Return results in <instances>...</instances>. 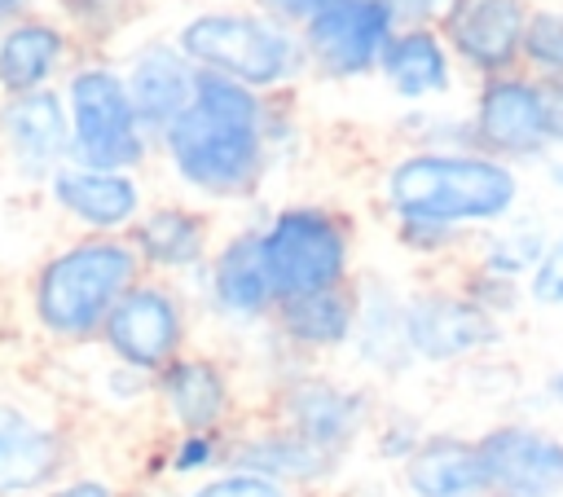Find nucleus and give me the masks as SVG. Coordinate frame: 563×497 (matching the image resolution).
<instances>
[{
  "instance_id": "obj_33",
  "label": "nucleus",
  "mask_w": 563,
  "mask_h": 497,
  "mask_svg": "<svg viewBox=\"0 0 563 497\" xmlns=\"http://www.w3.org/2000/svg\"><path fill=\"white\" fill-rule=\"evenodd\" d=\"M523 295H528V308L537 312H563V220H554L550 246L532 268V277L523 281Z\"/></svg>"
},
{
  "instance_id": "obj_16",
  "label": "nucleus",
  "mask_w": 563,
  "mask_h": 497,
  "mask_svg": "<svg viewBox=\"0 0 563 497\" xmlns=\"http://www.w3.org/2000/svg\"><path fill=\"white\" fill-rule=\"evenodd\" d=\"M167 422L176 431H224L233 413V383L220 361L180 352L150 378Z\"/></svg>"
},
{
  "instance_id": "obj_24",
  "label": "nucleus",
  "mask_w": 563,
  "mask_h": 497,
  "mask_svg": "<svg viewBox=\"0 0 563 497\" xmlns=\"http://www.w3.org/2000/svg\"><path fill=\"white\" fill-rule=\"evenodd\" d=\"M550 233H554V220L523 207L510 220L475 233L471 251H466V264H475L484 273H497V277H510V281H528L532 268L541 264L545 246H550Z\"/></svg>"
},
{
  "instance_id": "obj_40",
  "label": "nucleus",
  "mask_w": 563,
  "mask_h": 497,
  "mask_svg": "<svg viewBox=\"0 0 563 497\" xmlns=\"http://www.w3.org/2000/svg\"><path fill=\"white\" fill-rule=\"evenodd\" d=\"M541 180H545V189H550L554 198H563V150L541 163Z\"/></svg>"
},
{
  "instance_id": "obj_4",
  "label": "nucleus",
  "mask_w": 563,
  "mask_h": 497,
  "mask_svg": "<svg viewBox=\"0 0 563 497\" xmlns=\"http://www.w3.org/2000/svg\"><path fill=\"white\" fill-rule=\"evenodd\" d=\"M255 242H260V259L277 303L295 295L352 286L356 233L330 207H317V202L282 207L268 216V224L255 229Z\"/></svg>"
},
{
  "instance_id": "obj_29",
  "label": "nucleus",
  "mask_w": 563,
  "mask_h": 497,
  "mask_svg": "<svg viewBox=\"0 0 563 497\" xmlns=\"http://www.w3.org/2000/svg\"><path fill=\"white\" fill-rule=\"evenodd\" d=\"M229 466V435L224 431H176L163 453V475L172 479H207Z\"/></svg>"
},
{
  "instance_id": "obj_5",
  "label": "nucleus",
  "mask_w": 563,
  "mask_h": 497,
  "mask_svg": "<svg viewBox=\"0 0 563 497\" xmlns=\"http://www.w3.org/2000/svg\"><path fill=\"white\" fill-rule=\"evenodd\" d=\"M506 339H510V325L475 308L457 281H422L405 290V343L413 365L457 369L501 352Z\"/></svg>"
},
{
  "instance_id": "obj_18",
  "label": "nucleus",
  "mask_w": 563,
  "mask_h": 497,
  "mask_svg": "<svg viewBox=\"0 0 563 497\" xmlns=\"http://www.w3.org/2000/svg\"><path fill=\"white\" fill-rule=\"evenodd\" d=\"M202 281H207L211 308L220 317L260 321V317H273V308H277V295H273L268 273H264V259H260L255 229L233 233L229 242H220L211 251V259L202 264Z\"/></svg>"
},
{
  "instance_id": "obj_10",
  "label": "nucleus",
  "mask_w": 563,
  "mask_h": 497,
  "mask_svg": "<svg viewBox=\"0 0 563 497\" xmlns=\"http://www.w3.org/2000/svg\"><path fill=\"white\" fill-rule=\"evenodd\" d=\"M471 150L501 158L510 167H541L550 158L545 128H541V101L537 79L523 70L479 79L471 101Z\"/></svg>"
},
{
  "instance_id": "obj_12",
  "label": "nucleus",
  "mask_w": 563,
  "mask_h": 497,
  "mask_svg": "<svg viewBox=\"0 0 563 497\" xmlns=\"http://www.w3.org/2000/svg\"><path fill=\"white\" fill-rule=\"evenodd\" d=\"M532 0H453V9L440 18V35L453 53V62L479 79L519 70L523 26H528Z\"/></svg>"
},
{
  "instance_id": "obj_20",
  "label": "nucleus",
  "mask_w": 563,
  "mask_h": 497,
  "mask_svg": "<svg viewBox=\"0 0 563 497\" xmlns=\"http://www.w3.org/2000/svg\"><path fill=\"white\" fill-rule=\"evenodd\" d=\"M405 497H484V475L475 457V435L435 427L396 471Z\"/></svg>"
},
{
  "instance_id": "obj_37",
  "label": "nucleus",
  "mask_w": 563,
  "mask_h": 497,
  "mask_svg": "<svg viewBox=\"0 0 563 497\" xmlns=\"http://www.w3.org/2000/svg\"><path fill=\"white\" fill-rule=\"evenodd\" d=\"M44 497H123V493L110 479H101V475H66Z\"/></svg>"
},
{
  "instance_id": "obj_22",
  "label": "nucleus",
  "mask_w": 563,
  "mask_h": 497,
  "mask_svg": "<svg viewBox=\"0 0 563 497\" xmlns=\"http://www.w3.org/2000/svg\"><path fill=\"white\" fill-rule=\"evenodd\" d=\"M378 70L396 97L431 101V97L453 92L457 62L435 26H396V35L387 40V48L378 57Z\"/></svg>"
},
{
  "instance_id": "obj_2",
  "label": "nucleus",
  "mask_w": 563,
  "mask_h": 497,
  "mask_svg": "<svg viewBox=\"0 0 563 497\" xmlns=\"http://www.w3.org/2000/svg\"><path fill=\"white\" fill-rule=\"evenodd\" d=\"M163 136L176 176L198 194L238 198L260 176V106L242 84H229L220 75L198 79L194 101Z\"/></svg>"
},
{
  "instance_id": "obj_30",
  "label": "nucleus",
  "mask_w": 563,
  "mask_h": 497,
  "mask_svg": "<svg viewBox=\"0 0 563 497\" xmlns=\"http://www.w3.org/2000/svg\"><path fill=\"white\" fill-rule=\"evenodd\" d=\"M457 286H462V295H466L475 308H484V312H488L493 321H501V325H510V321L528 308L523 281L484 273V268H475V264H462V268H457Z\"/></svg>"
},
{
  "instance_id": "obj_7",
  "label": "nucleus",
  "mask_w": 563,
  "mask_h": 497,
  "mask_svg": "<svg viewBox=\"0 0 563 497\" xmlns=\"http://www.w3.org/2000/svg\"><path fill=\"white\" fill-rule=\"evenodd\" d=\"M374 418H378V405H374L369 387L303 369L282 383L273 422H282L286 431H295L299 440L321 449L325 457L347 462V453L369 435Z\"/></svg>"
},
{
  "instance_id": "obj_13",
  "label": "nucleus",
  "mask_w": 563,
  "mask_h": 497,
  "mask_svg": "<svg viewBox=\"0 0 563 497\" xmlns=\"http://www.w3.org/2000/svg\"><path fill=\"white\" fill-rule=\"evenodd\" d=\"M396 13L387 0H325L308 18V48L330 75H365L378 66Z\"/></svg>"
},
{
  "instance_id": "obj_9",
  "label": "nucleus",
  "mask_w": 563,
  "mask_h": 497,
  "mask_svg": "<svg viewBox=\"0 0 563 497\" xmlns=\"http://www.w3.org/2000/svg\"><path fill=\"white\" fill-rule=\"evenodd\" d=\"M70 141L79 167L132 172L145 158L141 119L132 110L128 84L110 70H84L70 84Z\"/></svg>"
},
{
  "instance_id": "obj_32",
  "label": "nucleus",
  "mask_w": 563,
  "mask_h": 497,
  "mask_svg": "<svg viewBox=\"0 0 563 497\" xmlns=\"http://www.w3.org/2000/svg\"><path fill=\"white\" fill-rule=\"evenodd\" d=\"M396 242L405 255L413 259H427V264H444L462 251H471V238L457 233V229H444V224H422V220H396Z\"/></svg>"
},
{
  "instance_id": "obj_35",
  "label": "nucleus",
  "mask_w": 563,
  "mask_h": 497,
  "mask_svg": "<svg viewBox=\"0 0 563 497\" xmlns=\"http://www.w3.org/2000/svg\"><path fill=\"white\" fill-rule=\"evenodd\" d=\"M537 101H541V128L550 154L563 150V79H537Z\"/></svg>"
},
{
  "instance_id": "obj_15",
  "label": "nucleus",
  "mask_w": 563,
  "mask_h": 497,
  "mask_svg": "<svg viewBox=\"0 0 563 497\" xmlns=\"http://www.w3.org/2000/svg\"><path fill=\"white\" fill-rule=\"evenodd\" d=\"M53 202L88 233V238H128L141 220V185L132 172H97V167H57Z\"/></svg>"
},
{
  "instance_id": "obj_1",
  "label": "nucleus",
  "mask_w": 563,
  "mask_h": 497,
  "mask_svg": "<svg viewBox=\"0 0 563 497\" xmlns=\"http://www.w3.org/2000/svg\"><path fill=\"white\" fill-rule=\"evenodd\" d=\"M378 194L391 224L422 220L475 238L523 211L528 180L519 167L479 150H409L383 172Z\"/></svg>"
},
{
  "instance_id": "obj_17",
  "label": "nucleus",
  "mask_w": 563,
  "mask_h": 497,
  "mask_svg": "<svg viewBox=\"0 0 563 497\" xmlns=\"http://www.w3.org/2000/svg\"><path fill=\"white\" fill-rule=\"evenodd\" d=\"M229 466L264 475L290 493L295 488H321L343 471V462L325 457L321 449H312L308 440L286 431L282 422H268V427L246 431V435H229Z\"/></svg>"
},
{
  "instance_id": "obj_39",
  "label": "nucleus",
  "mask_w": 563,
  "mask_h": 497,
  "mask_svg": "<svg viewBox=\"0 0 563 497\" xmlns=\"http://www.w3.org/2000/svg\"><path fill=\"white\" fill-rule=\"evenodd\" d=\"M273 13H282V18H312L325 0H264Z\"/></svg>"
},
{
  "instance_id": "obj_31",
  "label": "nucleus",
  "mask_w": 563,
  "mask_h": 497,
  "mask_svg": "<svg viewBox=\"0 0 563 497\" xmlns=\"http://www.w3.org/2000/svg\"><path fill=\"white\" fill-rule=\"evenodd\" d=\"M427 431H431V427H422V418H418V413H409V409H387V413H383V418H374V427H369L374 462H383V466L400 471V466L413 457V449L427 440Z\"/></svg>"
},
{
  "instance_id": "obj_27",
  "label": "nucleus",
  "mask_w": 563,
  "mask_h": 497,
  "mask_svg": "<svg viewBox=\"0 0 563 497\" xmlns=\"http://www.w3.org/2000/svg\"><path fill=\"white\" fill-rule=\"evenodd\" d=\"M62 57V35L40 22H22L0 40V88L9 92H35V84L48 79V70Z\"/></svg>"
},
{
  "instance_id": "obj_14",
  "label": "nucleus",
  "mask_w": 563,
  "mask_h": 497,
  "mask_svg": "<svg viewBox=\"0 0 563 497\" xmlns=\"http://www.w3.org/2000/svg\"><path fill=\"white\" fill-rule=\"evenodd\" d=\"M66 479V435L0 400V497H44Z\"/></svg>"
},
{
  "instance_id": "obj_21",
  "label": "nucleus",
  "mask_w": 563,
  "mask_h": 497,
  "mask_svg": "<svg viewBox=\"0 0 563 497\" xmlns=\"http://www.w3.org/2000/svg\"><path fill=\"white\" fill-rule=\"evenodd\" d=\"M356 361L383 378H400L413 369L409 343H405V290L387 286L383 277L356 281V330L352 343Z\"/></svg>"
},
{
  "instance_id": "obj_34",
  "label": "nucleus",
  "mask_w": 563,
  "mask_h": 497,
  "mask_svg": "<svg viewBox=\"0 0 563 497\" xmlns=\"http://www.w3.org/2000/svg\"><path fill=\"white\" fill-rule=\"evenodd\" d=\"M176 497H295L290 488L264 479V475H251V471H238V466H224L189 488H180Z\"/></svg>"
},
{
  "instance_id": "obj_26",
  "label": "nucleus",
  "mask_w": 563,
  "mask_h": 497,
  "mask_svg": "<svg viewBox=\"0 0 563 497\" xmlns=\"http://www.w3.org/2000/svg\"><path fill=\"white\" fill-rule=\"evenodd\" d=\"M4 141L13 145V154L26 163V167H48L57 163V154H66V141H70V128H66V114L57 106L53 92H26L18 97L4 114Z\"/></svg>"
},
{
  "instance_id": "obj_38",
  "label": "nucleus",
  "mask_w": 563,
  "mask_h": 497,
  "mask_svg": "<svg viewBox=\"0 0 563 497\" xmlns=\"http://www.w3.org/2000/svg\"><path fill=\"white\" fill-rule=\"evenodd\" d=\"M537 405H541V409L563 413V361H559V365H550V369L541 374V383H537Z\"/></svg>"
},
{
  "instance_id": "obj_23",
  "label": "nucleus",
  "mask_w": 563,
  "mask_h": 497,
  "mask_svg": "<svg viewBox=\"0 0 563 497\" xmlns=\"http://www.w3.org/2000/svg\"><path fill=\"white\" fill-rule=\"evenodd\" d=\"M277 334L299 347V352H343L352 343L356 330V281L352 286H334V290H317V295H295L282 299L273 308Z\"/></svg>"
},
{
  "instance_id": "obj_41",
  "label": "nucleus",
  "mask_w": 563,
  "mask_h": 497,
  "mask_svg": "<svg viewBox=\"0 0 563 497\" xmlns=\"http://www.w3.org/2000/svg\"><path fill=\"white\" fill-rule=\"evenodd\" d=\"M66 4H75L84 18H106V13L119 9V0H66Z\"/></svg>"
},
{
  "instance_id": "obj_11",
  "label": "nucleus",
  "mask_w": 563,
  "mask_h": 497,
  "mask_svg": "<svg viewBox=\"0 0 563 497\" xmlns=\"http://www.w3.org/2000/svg\"><path fill=\"white\" fill-rule=\"evenodd\" d=\"M180 48L238 79L242 88H264L273 79H282L286 62H290V44L277 26L260 22V18H238V13H202L180 31Z\"/></svg>"
},
{
  "instance_id": "obj_8",
  "label": "nucleus",
  "mask_w": 563,
  "mask_h": 497,
  "mask_svg": "<svg viewBox=\"0 0 563 497\" xmlns=\"http://www.w3.org/2000/svg\"><path fill=\"white\" fill-rule=\"evenodd\" d=\"M185 303L172 286H163L158 277H141L123 290V299L110 308L106 325H101V343L106 352L132 369L154 378L167 361H176L185 352Z\"/></svg>"
},
{
  "instance_id": "obj_36",
  "label": "nucleus",
  "mask_w": 563,
  "mask_h": 497,
  "mask_svg": "<svg viewBox=\"0 0 563 497\" xmlns=\"http://www.w3.org/2000/svg\"><path fill=\"white\" fill-rule=\"evenodd\" d=\"M396 13V26H440V18L453 9V0H387Z\"/></svg>"
},
{
  "instance_id": "obj_19",
  "label": "nucleus",
  "mask_w": 563,
  "mask_h": 497,
  "mask_svg": "<svg viewBox=\"0 0 563 497\" xmlns=\"http://www.w3.org/2000/svg\"><path fill=\"white\" fill-rule=\"evenodd\" d=\"M128 246L141 259V273H202L211 259V224L194 207H150L128 229Z\"/></svg>"
},
{
  "instance_id": "obj_25",
  "label": "nucleus",
  "mask_w": 563,
  "mask_h": 497,
  "mask_svg": "<svg viewBox=\"0 0 563 497\" xmlns=\"http://www.w3.org/2000/svg\"><path fill=\"white\" fill-rule=\"evenodd\" d=\"M194 88H198V79L167 48H150L145 57H136L132 79H128V97H132L136 119L150 128H163V132L185 114V106L194 101Z\"/></svg>"
},
{
  "instance_id": "obj_28",
  "label": "nucleus",
  "mask_w": 563,
  "mask_h": 497,
  "mask_svg": "<svg viewBox=\"0 0 563 497\" xmlns=\"http://www.w3.org/2000/svg\"><path fill=\"white\" fill-rule=\"evenodd\" d=\"M519 70L532 79H563V4H532Z\"/></svg>"
},
{
  "instance_id": "obj_42",
  "label": "nucleus",
  "mask_w": 563,
  "mask_h": 497,
  "mask_svg": "<svg viewBox=\"0 0 563 497\" xmlns=\"http://www.w3.org/2000/svg\"><path fill=\"white\" fill-rule=\"evenodd\" d=\"M13 4H18V0H0V9H13Z\"/></svg>"
},
{
  "instance_id": "obj_6",
  "label": "nucleus",
  "mask_w": 563,
  "mask_h": 497,
  "mask_svg": "<svg viewBox=\"0 0 563 497\" xmlns=\"http://www.w3.org/2000/svg\"><path fill=\"white\" fill-rule=\"evenodd\" d=\"M484 497H563V431L532 413H506L475 431Z\"/></svg>"
},
{
  "instance_id": "obj_3",
  "label": "nucleus",
  "mask_w": 563,
  "mask_h": 497,
  "mask_svg": "<svg viewBox=\"0 0 563 497\" xmlns=\"http://www.w3.org/2000/svg\"><path fill=\"white\" fill-rule=\"evenodd\" d=\"M141 281V259L128 238H75L53 251L31 277V317L48 339H101L110 308Z\"/></svg>"
}]
</instances>
